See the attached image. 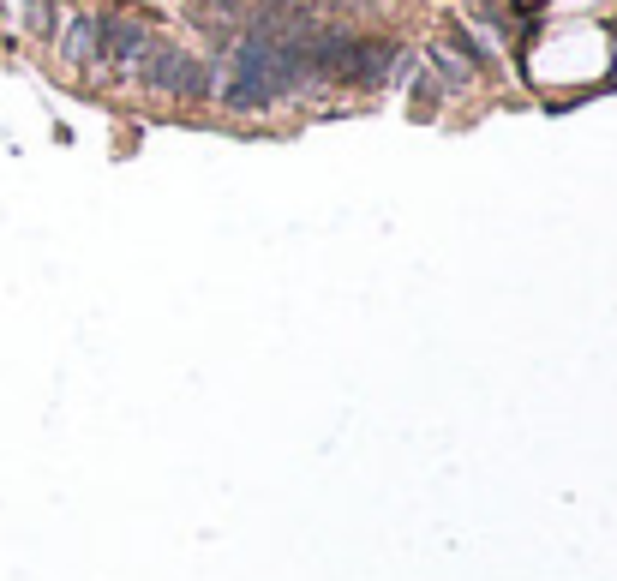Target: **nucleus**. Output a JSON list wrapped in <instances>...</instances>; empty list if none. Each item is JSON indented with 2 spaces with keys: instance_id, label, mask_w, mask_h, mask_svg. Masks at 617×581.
Returning a JSON list of instances; mask_svg holds the SVG:
<instances>
[{
  "instance_id": "obj_1",
  "label": "nucleus",
  "mask_w": 617,
  "mask_h": 581,
  "mask_svg": "<svg viewBox=\"0 0 617 581\" xmlns=\"http://www.w3.org/2000/svg\"><path fill=\"white\" fill-rule=\"evenodd\" d=\"M534 6H540V0H522V12H534Z\"/></svg>"
}]
</instances>
